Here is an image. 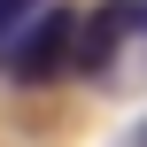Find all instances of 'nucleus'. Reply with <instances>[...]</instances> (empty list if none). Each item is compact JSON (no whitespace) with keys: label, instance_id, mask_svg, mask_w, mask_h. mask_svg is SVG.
Wrapping results in <instances>:
<instances>
[{"label":"nucleus","instance_id":"obj_1","mask_svg":"<svg viewBox=\"0 0 147 147\" xmlns=\"http://www.w3.org/2000/svg\"><path fill=\"white\" fill-rule=\"evenodd\" d=\"M70 54H78V16H70V8H47V16L23 31V47L8 54V78H16V85H47V78L70 70Z\"/></svg>","mask_w":147,"mask_h":147},{"label":"nucleus","instance_id":"obj_2","mask_svg":"<svg viewBox=\"0 0 147 147\" xmlns=\"http://www.w3.org/2000/svg\"><path fill=\"white\" fill-rule=\"evenodd\" d=\"M124 31H140V0H101V8L78 23V54H70V70H109V54L124 47Z\"/></svg>","mask_w":147,"mask_h":147},{"label":"nucleus","instance_id":"obj_3","mask_svg":"<svg viewBox=\"0 0 147 147\" xmlns=\"http://www.w3.org/2000/svg\"><path fill=\"white\" fill-rule=\"evenodd\" d=\"M47 8H54V0H0V70H8V54L23 47V31H31Z\"/></svg>","mask_w":147,"mask_h":147},{"label":"nucleus","instance_id":"obj_4","mask_svg":"<svg viewBox=\"0 0 147 147\" xmlns=\"http://www.w3.org/2000/svg\"><path fill=\"white\" fill-rule=\"evenodd\" d=\"M132 147H147V124H140V132H132Z\"/></svg>","mask_w":147,"mask_h":147},{"label":"nucleus","instance_id":"obj_5","mask_svg":"<svg viewBox=\"0 0 147 147\" xmlns=\"http://www.w3.org/2000/svg\"><path fill=\"white\" fill-rule=\"evenodd\" d=\"M140 31H147V0H140Z\"/></svg>","mask_w":147,"mask_h":147}]
</instances>
